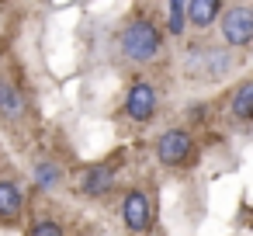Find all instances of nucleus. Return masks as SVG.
Masks as SVG:
<instances>
[{
  "mask_svg": "<svg viewBox=\"0 0 253 236\" xmlns=\"http://www.w3.org/2000/svg\"><path fill=\"white\" fill-rule=\"evenodd\" d=\"M32 236H66V233H63V226L56 219H39L32 226Z\"/></svg>",
  "mask_w": 253,
  "mask_h": 236,
  "instance_id": "14",
  "label": "nucleus"
},
{
  "mask_svg": "<svg viewBox=\"0 0 253 236\" xmlns=\"http://www.w3.org/2000/svg\"><path fill=\"white\" fill-rule=\"evenodd\" d=\"M21 205H25V194L14 181H0V222H14L21 215Z\"/></svg>",
  "mask_w": 253,
  "mask_h": 236,
  "instance_id": "10",
  "label": "nucleus"
},
{
  "mask_svg": "<svg viewBox=\"0 0 253 236\" xmlns=\"http://www.w3.org/2000/svg\"><path fill=\"white\" fill-rule=\"evenodd\" d=\"M187 156H191V132H184V129H167V132L156 139V160H160L163 167H180Z\"/></svg>",
  "mask_w": 253,
  "mask_h": 236,
  "instance_id": "3",
  "label": "nucleus"
},
{
  "mask_svg": "<svg viewBox=\"0 0 253 236\" xmlns=\"http://www.w3.org/2000/svg\"><path fill=\"white\" fill-rule=\"evenodd\" d=\"M160 49H163V39L149 18H132L122 28V52L132 63H153L160 56Z\"/></svg>",
  "mask_w": 253,
  "mask_h": 236,
  "instance_id": "1",
  "label": "nucleus"
},
{
  "mask_svg": "<svg viewBox=\"0 0 253 236\" xmlns=\"http://www.w3.org/2000/svg\"><path fill=\"white\" fill-rule=\"evenodd\" d=\"M122 219H125V226L132 233H146L153 226V201H149V194L139 191V188L128 191L125 201H122Z\"/></svg>",
  "mask_w": 253,
  "mask_h": 236,
  "instance_id": "5",
  "label": "nucleus"
},
{
  "mask_svg": "<svg viewBox=\"0 0 253 236\" xmlns=\"http://www.w3.org/2000/svg\"><path fill=\"white\" fill-rule=\"evenodd\" d=\"M21 115H25V97H21V91H18L11 80L0 77V118L18 122Z\"/></svg>",
  "mask_w": 253,
  "mask_h": 236,
  "instance_id": "9",
  "label": "nucleus"
},
{
  "mask_svg": "<svg viewBox=\"0 0 253 236\" xmlns=\"http://www.w3.org/2000/svg\"><path fill=\"white\" fill-rule=\"evenodd\" d=\"M229 111H232V118H239V122H250V118H253V80H246V84L236 87V94H232V101H229Z\"/></svg>",
  "mask_w": 253,
  "mask_h": 236,
  "instance_id": "11",
  "label": "nucleus"
},
{
  "mask_svg": "<svg viewBox=\"0 0 253 236\" xmlns=\"http://www.w3.org/2000/svg\"><path fill=\"white\" fill-rule=\"evenodd\" d=\"M218 32L225 46H250L253 42V11L250 7H229L218 14Z\"/></svg>",
  "mask_w": 253,
  "mask_h": 236,
  "instance_id": "2",
  "label": "nucleus"
},
{
  "mask_svg": "<svg viewBox=\"0 0 253 236\" xmlns=\"http://www.w3.org/2000/svg\"><path fill=\"white\" fill-rule=\"evenodd\" d=\"M218 14H222V0H187L184 4V21H191L194 28L215 25Z\"/></svg>",
  "mask_w": 253,
  "mask_h": 236,
  "instance_id": "7",
  "label": "nucleus"
},
{
  "mask_svg": "<svg viewBox=\"0 0 253 236\" xmlns=\"http://www.w3.org/2000/svg\"><path fill=\"white\" fill-rule=\"evenodd\" d=\"M111 184H115V170L104 167V163H97V167H90V170L84 174V181H80V194H87V198H101V194L111 191Z\"/></svg>",
  "mask_w": 253,
  "mask_h": 236,
  "instance_id": "8",
  "label": "nucleus"
},
{
  "mask_svg": "<svg viewBox=\"0 0 253 236\" xmlns=\"http://www.w3.org/2000/svg\"><path fill=\"white\" fill-rule=\"evenodd\" d=\"M232 66V59L225 52H215V49H205V52H191L187 56V77H201V80H211V77H222L225 70Z\"/></svg>",
  "mask_w": 253,
  "mask_h": 236,
  "instance_id": "6",
  "label": "nucleus"
},
{
  "mask_svg": "<svg viewBox=\"0 0 253 236\" xmlns=\"http://www.w3.org/2000/svg\"><path fill=\"white\" fill-rule=\"evenodd\" d=\"M125 115L132 118V122H149L153 115H156V91H153V84L149 80H132V87H128V97H125Z\"/></svg>",
  "mask_w": 253,
  "mask_h": 236,
  "instance_id": "4",
  "label": "nucleus"
},
{
  "mask_svg": "<svg viewBox=\"0 0 253 236\" xmlns=\"http://www.w3.org/2000/svg\"><path fill=\"white\" fill-rule=\"evenodd\" d=\"M184 4L187 0H170V18H167L170 35H184Z\"/></svg>",
  "mask_w": 253,
  "mask_h": 236,
  "instance_id": "13",
  "label": "nucleus"
},
{
  "mask_svg": "<svg viewBox=\"0 0 253 236\" xmlns=\"http://www.w3.org/2000/svg\"><path fill=\"white\" fill-rule=\"evenodd\" d=\"M59 177H63V170H59L56 163H39V167H35V184H39V188H52Z\"/></svg>",
  "mask_w": 253,
  "mask_h": 236,
  "instance_id": "12",
  "label": "nucleus"
}]
</instances>
